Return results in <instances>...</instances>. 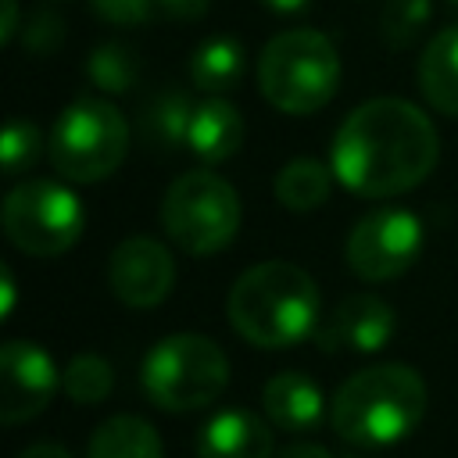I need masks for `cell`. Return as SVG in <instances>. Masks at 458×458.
Masks as SVG:
<instances>
[{
  "label": "cell",
  "instance_id": "obj_13",
  "mask_svg": "<svg viewBox=\"0 0 458 458\" xmlns=\"http://www.w3.org/2000/svg\"><path fill=\"white\" fill-rule=\"evenodd\" d=\"M197 458H276L272 429L247 408H222L197 429Z\"/></svg>",
  "mask_w": 458,
  "mask_h": 458
},
{
  "label": "cell",
  "instance_id": "obj_16",
  "mask_svg": "<svg viewBox=\"0 0 458 458\" xmlns=\"http://www.w3.org/2000/svg\"><path fill=\"white\" fill-rule=\"evenodd\" d=\"M419 93L433 111L458 118V25L440 29L419 54Z\"/></svg>",
  "mask_w": 458,
  "mask_h": 458
},
{
  "label": "cell",
  "instance_id": "obj_6",
  "mask_svg": "<svg viewBox=\"0 0 458 458\" xmlns=\"http://www.w3.org/2000/svg\"><path fill=\"white\" fill-rule=\"evenodd\" d=\"M129 150V122L104 97L72 100L50 129L47 154L61 179L68 182H100L107 179Z\"/></svg>",
  "mask_w": 458,
  "mask_h": 458
},
{
  "label": "cell",
  "instance_id": "obj_27",
  "mask_svg": "<svg viewBox=\"0 0 458 458\" xmlns=\"http://www.w3.org/2000/svg\"><path fill=\"white\" fill-rule=\"evenodd\" d=\"M211 7V0H157V11L172 21H197L204 18Z\"/></svg>",
  "mask_w": 458,
  "mask_h": 458
},
{
  "label": "cell",
  "instance_id": "obj_18",
  "mask_svg": "<svg viewBox=\"0 0 458 458\" xmlns=\"http://www.w3.org/2000/svg\"><path fill=\"white\" fill-rule=\"evenodd\" d=\"M333 182H336L333 165H322L318 157H293L276 172L272 193L283 208L304 215V211H315L318 204H326Z\"/></svg>",
  "mask_w": 458,
  "mask_h": 458
},
{
  "label": "cell",
  "instance_id": "obj_10",
  "mask_svg": "<svg viewBox=\"0 0 458 458\" xmlns=\"http://www.w3.org/2000/svg\"><path fill=\"white\" fill-rule=\"evenodd\" d=\"M61 376L54 358L32 340H7L0 347V422L21 426L36 419L57 394Z\"/></svg>",
  "mask_w": 458,
  "mask_h": 458
},
{
  "label": "cell",
  "instance_id": "obj_25",
  "mask_svg": "<svg viewBox=\"0 0 458 458\" xmlns=\"http://www.w3.org/2000/svg\"><path fill=\"white\" fill-rule=\"evenodd\" d=\"M21 39H25V50H32V54H50V50H57L61 39H64V21H61L54 11L39 7L36 14H29V21H25V29H21Z\"/></svg>",
  "mask_w": 458,
  "mask_h": 458
},
{
  "label": "cell",
  "instance_id": "obj_8",
  "mask_svg": "<svg viewBox=\"0 0 458 458\" xmlns=\"http://www.w3.org/2000/svg\"><path fill=\"white\" fill-rule=\"evenodd\" d=\"M0 225H4V236L21 254L57 258L79 243V236L86 229V208L61 182L29 179V182H18L4 197Z\"/></svg>",
  "mask_w": 458,
  "mask_h": 458
},
{
  "label": "cell",
  "instance_id": "obj_1",
  "mask_svg": "<svg viewBox=\"0 0 458 458\" xmlns=\"http://www.w3.org/2000/svg\"><path fill=\"white\" fill-rule=\"evenodd\" d=\"M440 140L422 107L401 97L358 104L336 129L329 165L354 197L386 200L415 190L437 165Z\"/></svg>",
  "mask_w": 458,
  "mask_h": 458
},
{
  "label": "cell",
  "instance_id": "obj_4",
  "mask_svg": "<svg viewBox=\"0 0 458 458\" xmlns=\"http://www.w3.org/2000/svg\"><path fill=\"white\" fill-rule=\"evenodd\" d=\"M340 86V54L318 29H286L258 54V89L283 114H315Z\"/></svg>",
  "mask_w": 458,
  "mask_h": 458
},
{
  "label": "cell",
  "instance_id": "obj_11",
  "mask_svg": "<svg viewBox=\"0 0 458 458\" xmlns=\"http://www.w3.org/2000/svg\"><path fill=\"white\" fill-rule=\"evenodd\" d=\"M107 286L125 308H157L175 286L172 250L154 236H129L107 258Z\"/></svg>",
  "mask_w": 458,
  "mask_h": 458
},
{
  "label": "cell",
  "instance_id": "obj_22",
  "mask_svg": "<svg viewBox=\"0 0 458 458\" xmlns=\"http://www.w3.org/2000/svg\"><path fill=\"white\" fill-rule=\"evenodd\" d=\"M114 386V369L104 354L97 351H82L75 354L64 372H61V390L75 401V404H100Z\"/></svg>",
  "mask_w": 458,
  "mask_h": 458
},
{
  "label": "cell",
  "instance_id": "obj_26",
  "mask_svg": "<svg viewBox=\"0 0 458 458\" xmlns=\"http://www.w3.org/2000/svg\"><path fill=\"white\" fill-rule=\"evenodd\" d=\"M97 18L100 21H111V25H143L154 11H157V0H89Z\"/></svg>",
  "mask_w": 458,
  "mask_h": 458
},
{
  "label": "cell",
  "instance_id": "obj_21",
  "mask_svg": "<svg viewBox=\"0 0 458 458\" xmlns=\"http://www.w3.org/2000/svg\"><path fill=\"white\" fill-rule=\"evenodd\" d=\"M86 75L89 82L100 89V93H125L136 86L140 79V57L129 43H118V39H107V43H97L86 57Z\"/></svg>",
  "mask_w": 458,
  "mask_h": 458
},
{
  "label": "cell",
  "instance_id": "obj_24",
  "mask_svg": "<svg viewBox=\"0 0 458 458\" xmlns=\"http://www.w3.org/2000/svg\"><path fill=\"white\" fill-rule=\"evenodd\" d=\"M43 143H39V129L25 118H11L0 140V165L7 175H18L21 168H29L39 157Z\"/></svg>",
  "mask_w": 458,
  "mask_h": 458
},
{
  "label": "cell",
  "instance_id": "obj_14",
  "mask_svg": "<svg viewBox=\"0 0 458 458\" xmlns=\"http://www.w3.org/2000/svg\"><path fill=\"white\" fill-rule=\"evenodd\" d=\"M243 143V114L233 100L222 93H211L208 100L193 104L190 132H186V150L200 165H222L229 161Z\"/></svg>",
  "mask_w": 458,
  "mask_h": 458
},
{
  "label": "cell",
  "instance_id": "obj_5",
  "mask_svg": "<svg viewBox=\"0 0 458 458\" xmlns=\"http://www.w3.org/2000/svg\"><path fill=\"white\" fill-rule=\"evenodd\" d=\"M140 386L161 411H197L218 401L229 386V358L211 336L172 333L147 351L140 365Z\"/></svg>",
  "mask_w": 458,
  "mask_h": 458
},
{
  "label": "cell",
  "instance_id": "obj_15",
  "mask_svg": "<svg viewBox=\"0 0 458 458\" xmlns=\"http://www.w3.org/2000/svg\"><path fill=\"white\" fill-rule=\"evenodd\" d=\"M261 411L268 415L272 426L293 433L315 429L322 415H329L318 383L304 372H276L261 390Z\"/></svg>",
  "mask_w": 458,
  "mask_h": 458
},
{
  "label": "cell",
  "instance_id": "obj_19",
  "mask_svg": "<svg viewBox=\"0 0 458 458\" xmlns=\"http://www.w3.org/2000/svg\"><path fill=\"white\" fill-rule=\"evenodd\" d=\"M190 118H193L190 97L182 89H161L140 107L136 125L154 150H175V147H186Z\"/></svg>",
  "mask_w": 458,
  "mask_h": 458
},
{
  "label": "cell",
  "instance_id": "obj_32",
  "mask_svg": "<svg viewBox=\"0 0 458 458\" xmlns=\"http://www.w3.org/2000/svg\"><path fill=\"white\" fill-rule=\"evenodd\" d=\"M0 283H4V301H0V315L7 318L11 311H14V272L4 265L0 268Z\"/></svg>",
  "mask_w": 458,
  "mask_h": 458
},
{
  "label": "cell",
  "instance_id": "obj_28",
  "mask_svg": "<svg viewBox=\"0 0 458 458\" xmlns=\"http://www.w3.org/2000/svg\"><path fill=\"white\" fill-rule=\"evenodd\" d=\"M258 4L276 18H293V14H304L311 7V0H258Z\"/></svg>",
  "mask_w": 458,
  "mask_h": 458
},
{
  "label": "cell",
  "instance_id": "obj_33",
  "mask_svg": "<svg viewBox=\"0 0 458 458\" xmlns=\"http://www.w3.org/2000/svg\"><path fill=\"white\" fill-rule=\"evenodd\" d=\"M447 4H458V0H447Z\"/></svg>",
  "mask_w": 458,
  "mask_h": 458
},
{
  "label": "cell",
  "instance_id": "obj_31",
  "mask_svg": "<svg viewBox=\"0 0 458 458\" xmlns=\"http://www.w3.org/2000/svg\"><path fill=\"white\" fill-rule=\"evenodd\" d=\"M0 36L4 43H11L18 36V0H4V14H0Z\"/></svg>",
  "mask_w": 458,
  "mask_h": 458
},
{
  "label": "cell",
  "instance_id": "obj_7",
  "mask_svg": "<svg viewBox=\"0 0 458 458\" xmlns=\"http://www.w3.org/2000/svg\"><path fill=\"white\" fill-rule=\"evenodd\" d=\"M161 229L193 258L218 254L240 229V197L211 168L182 172L161 197Z\"/></svg>",
  "mask_w": 458,
  "mask_h": 458
},
{
  "label": "cell",
  "instance_id": "obj_2",
  "mask_svg": "<svg viewBox=\"0 0 458 458\" xmlns=\"http://www.w3.org/2000/svg\"><path fill=\"white\" fill-rule=\"evenodd\" d=\"M429 390L411 365L379 361L347 376L329 401V426L351 447H390L426 415Z\"/></svg>",
  "mask_w": 458,
  "mask_h": 458
},
{
  "label": "cell",
  "instance_id": "obj_9",
  "mask_svg": "<svg viewBox=\"0 0 458 458\" xmlns=\"http://www.w3.org/2000/svg\"><path fill=\"white\" fill-rule=\"evenodd\" d=\"M422 250V222L404 208H376L354 222L344 243L347 268L358 279L386 283L404 276Z\"/></svg>",
  "mask_w": 458,
  "mask_h": 458
},
{
  "label": "cell",
  "instance_id": "obj_17",
  "mask_svg": "<svg viewBox=\"0 0 458 458\" xmlns=\"http://www.w3.org/2000/svg\"><path fill=\"white\" fill-rule=\"evenodd\" d=\"M86 458H165V447L147 419L111 415L93 429Z\"/></svg>",
  "mask_w": 458,
  "mask_h": 458
},
{
  "label": "cell",
  "instance_id": "obj_20",
  "mask_svg": "<svg viewBox=\"0 0 458 458\" xmlns=\"http://www.w3.org/2000/svg\"><path fill=\"white\" fill-rule=\"evenodd\" d=\"M243 47L233 36H211L190 54V79L204 93H225L243 79Z\"/></svg>",
  "mask_w": 458,
  "mask_h": 458
},
{
  "label": "cell",
  "instance_id": "obj_3",
  "mask_svg": "<svg viewBox=\"0 0 458 458\" xmlns=\"http://www.w3.org/2000/svg\"><path fill=\"white\" fill-rule=\"evenodd\" d=\"M225 315L254 347H290L318 329V286L293 261H261L236 276Z\"/></svg>",
  "mask_w": 458,
  "mask_h": 458
},
{
  "label": "cell",
  "instance_id": "obj_12",
  "mask_svg": "<svg viewBox=\"0 0 458 458\" xmlns=\"http://www.w3.org/2000/svg\"><path fill=\"white\" fill-rule=\"evenodd\" d=\"M394 326H397V315L383 297L351 293L333 308V315L326 318L322 329H315V336H318V344L326 351L376 354V351H383L390 344Z\"/></svg>",
  "mask_w": 458,
  "mask_h": 458
},
{
  "label": "cell",
  "instance_id": "obj_29",
  "mask_svg": "<svg viewBox=\"0 0 458 458\" xmlns=\"http://www.w3.org/2000/svg\"><path fill=\"white\" fill-rule=\"evenodd\" d=\"M276 458H333L322 444H311V440H301V444H290L283 451H276Z\"/></svg>",
  "mask_w": 458,
  "mask_h": 458
},
{
  "label": "cell",
  "instance_id": "obj_30",
  "mask_svg": "<svg viewBox=\"0 0 458 458\" xmlns=\"http://www.w3.org/2000/svg\"><path fill=\"white\" fill-rule=\"evenodd\" d=\"M18 458H72V454H68V447L54 444V440H39V444L25 447V451H21Z\"/></svg>",
  "mask_w": 458,
  "mask_h": 458
},
{
  "label": "cell",
  "instance_id": "obj_23",
  "mask_svg": "<svg viewBox=\"0 0 458 458\" xmlns=\"http://www.w3.org/2000/svg\"><path fill=\"white\" fill-rule=\"evenodd\" d=\"M429 18H433L429 0H386L383 14H379V32H383L386 47L401 50V47L415 43L426 32Z\"/></svg>",
  "mask_w": 458,
  "mask_h": 458
}]
</instances>
